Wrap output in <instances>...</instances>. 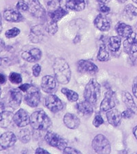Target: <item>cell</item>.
<instances>
[{
  "label": "cell",
  "instance_id": "obj_1",
  "mask_svg": "<svg viewBox=\"0 0 137 154\" xmlns=\"http://www.w3.org/2000/svg\"><path fill=\"white\" fill-rule=\"evenodd\" d=\"M53 70L55 78L58 82L61 84H67L71 79V71L70 66L65 60L56 58L53 64Z\"/></svg>",
  "mask_w": 137,
  "mask_h": 154
},
{
  "label": "cell",
  "instance_id": "obj_2",
  "mask_svg": "<svg viewBox=\"0 0 137 154\" xmlns=\"http://www.w3.org/2000/svg\"><path fill=\"white\" fill-rule=\"evenodd\" d=\"M30 125L34 130L45 131L50 128L52 122L45 112L43 110H39L34 112L30 116Z\"/></svg>",
  "mask_w": 137,
  "mask_h": 154
},
{
  "label": "cell",
  "instance_id": "obj_3",
  "mask_svg": "<svg viewBox=\"0 0 137 154\" xmlns=\"http://www.w3.org/2000/svg\"><path fill=\"white\" fill-rule=\"evenodd\" d=\"M101 87L96 79H91L86 84L84 92V97L85 100L91 103L92 105H95L100 97Z\"/></svg>",
  "mask_w": 137,
  "mask_h": 154
},
{
  "label": "cell",
  "instance_id": "obj_4",
  "mask_svg": "<svg viewBox=\"0 0 137 154\" xmlns=\"http://www.w3.org/2000/svg\"><path fill=\"white\" fill-rule=\"evenodd\" d=\"M92 146L97 153H110L111 151L109 140L103 134L97 135L93 138Z\"/></svg>",
  "mask_w": 137,
  "mask_h": 154
},
{
  "label": "cell",
  "instance_id": "obj_5",
  "mask_svg": "<svg viewBox=\"0 0 137 154\" xmlns=\"http://www.w3.org/2000/svg\"><path fill=\"white\" fill-rule=\"evenodd\" d=\"M45 140L53 147L63 151L67 146V143L64 138L54 131H48L45 136Z\"/></svg>",
  "mask_w": 137,
  "mask_h": 154
},
{
  "label": "cell",
  "instance_id": "obj_6",
  "mask_svg": "<svg viewBox=\"0 0 137 154\" xmlns=\"http://www.w3.org/2000/svg\"><path fill=\"white\" fill-rule=\"evenodd\" d=\"M119 103L117 98L115 92L109 90L105 93L104 98L100 104V110L102 112H107L114 108Z\"/></svg>",
  "mask_w": 137,
  "mask_h": 154
},
{
  "label": "cell",
  "instance_id": "obj_7",
  "mask_svg": "<svg viewBox=\"0 0 137 154\" xmlns=\"http://www.w3.org/2000/svg\"><path fill=\"white\" fill-rule=\"evenodd\" d=\"M59 4L62 8L77 12L83 11L86 7L84 0H60Z\"/></svg>",
  "mask_w": 137,
  "mask_h": 154
},
{
  "label": "cell",
  "instance_id": "obj_8",
  "mask_svg": "<svg viewBox=\"0 0 137 154\" xmlns=\"http://www.w3.org/2000/svg\"><path fill=\"white\" fill-rule=\"evenodd\" d=\"M45 106L51 112L56 113L61 111L63 109V103L58 97L53 94H51L47 97L45 101Z\"/></svg>",
  "mask_w": 137,
  "mask_h": 154
},
{
  "label": "cell",
  "instance_id": "obj_9",
  "mask_svg": "<svg viewBox=\"0 0 137 154\" xmlns=\"http://www.w3.org/2000/svg\"><path fill=\"white\" fill-rule=\"evenodd\" d=\"M28 11L32 16L37 19L45 17L46 11L39 0H30Z\"/></svg>",
  "mask_w": 137,
  "mask_h": 154
},
{
  "label": "cell",
  "instance_id": "obj_10",
  "mask_svg": "<svg viewBox=\"0 0 137 154\" xmlns=\"http://www.w3.org/2000/svg\"><path fill=\"white\" fill-rule=\"evenodd\" d=\"M22 98V93L20 89L13 88L11 89L8 93V103L9 107L13 110H16L21 105Z\"/></svg>",
  "mask_w": 137,
  "mask_h": 154
},
{
  "label": "cell",
  "instance_id": "obj_11",
  "mask_svg": "<svg viewBox=\"0 0 137 154\" xmlns=\"http://www.w3.org/2000/svg\"><path fill=\"white\" fill-rule=\"evenodd\" d=\"M77 69L79 73L94 74L98 73L99 69L93 62L88 60H80L77 63Z\"/></svg>",
  "mask_w": 137,
  "mask_h": 154
},
{
  "label": "cell",
  "instance_id": "obj_12",
  "mask_svg": "<svg viewBox=\"0 0 137 154\" xmlns=\"http://www.w3.org/2000/svg\"><path fill=\"white\" fill-rule=\"evenodd\" d=\"M56 79L52 75H45L41 80V88L45 93L51 94L56 89Z\"/></svg>",
  "mask_w": 137,
  "mask_h": 154
},
{
  "label": "cell",
  "instance_id": "obj_13",
  "mask_svg": "<svg viewBox=\"0 0 137 154\" xmlns=\"http://www.w3.org/2000/svg\"><path fill=\"white\" fill-rule=\"evenodd\" d=\"M17 142V136L11 131H7L1 135L0 138V149H7L13 146Z\"/></svg>",
  "mask_w": 137,
  "mask_h": 154
},
{
  "label": "cell",
  "instance_id": "obj_14",
  "mask_svg": "<svg viewBox=\"0 0 137 154\" xmlns=\"http://www.w3.org/2000/svg\"><path fill=\"white\" fill-rule=\"evenodd\" d=\"M13 121L19 128H23L30 123V116L26 110L21 108L14 114Z\"/></svg>",
  "mask_w": 137,
  "mask_h": 154
},
{
  "label": "cell",
  "instance_id": "obj_15",
  "mask_svg": "<svg viewBox=\"0 0 137 154\" xmlns=\"http://www.w3.org/2000/svg\"><path fill=\"white\" fill-rule=\"evenodd\" d=\"M41 101V95L37 89H34L31 91H27L25 95L24 101L27 106L32 108H36L39 106Z\"/></svg>",
  "mask_w": 137,
  "mask_h": 154
},
{
  "label": "cell",
  "instance_id": "obj_16",
  "mask_svg": "<svg viewBox=\"0 0 137 154\" xmlns=\"http://www.w3.org/2000/svg\"><path fill=\"white\" fill-rule=\"evenodd\" d=\"M45 32H46L44 26L37 25L32 27L30 32V39L34 43H38L43 39Z\"/></svg>",
  "mask_w": 137,
  "mask_h": 154
},
{
  "label": "cell",
  "instance_id": "obj_17",
  "mask_svg": "<svg viewBox=\"0 0 137 154\" xmlns=\"http://www.w3.org/2000/svg\"><path fill=\"white\" fill-rule=\"evenodd\" d=\"M123 49L128 54H134L137 52V35L135 33L132 34L123 41Z\"/></svg>",
  "mask_w": 137,
  "mask_h": 154
},
{
  "label": "cell",
  "instance_id": "obj_18",
  "mask_svg": "<svg viewBox=\"0 0 137 154\" xmlns=\"http://www.w3.org/2000/svg\"><path fill=\"white\" fill-rule=\"evenodd\" d=\"M21 57L28 63H35L40 60L42 57V51L39 48H33L29 51H23Z\"/></svg>",
  "mask_w": 137,
  "mask_h": 154
},
{
  "label": "cell",
  "instance_id": "obj_19",
  "mask_svg": "<svg viewBox=\"0 0 137 154\" xmlns=\"http://www.w3.org/2000/svg\"><path fill=\"white\" fill-rule=\"evenodd\" d=\"M94 25L101 32H107L111 28V21L103 14H99L94 21Z\"/></svg>",
  "mask_w": 137,
  "mask_h": 154
},
{
  "label": "cell",
  "instance_id": "obj_20",
  "mask_svg": "<svg viewBox=\"0 0 137 154\" xmlns=\"http://www.w3.org/2000/svg\"><path fill=\"white\" fill-rule=\"evenodd\" d=\"M63 122L67 128L71 130H76L80 125V120L73 114L67 113L64 116Z\"/></svg>",
  "mask_w": 137,
  "mask_h": 154
},
{
  "label": "cell",
  "instance_id": "obj_21",
  "mask_svg": "<svg viewBox=\"0 0 137 154\" xmlns=\"http://www.w3.org/2000/svg\"><path fill=\"white\" fill-rule=\"evenodd\" d=\"M106 118L108 120L109 124L114 127L118 126L121 123V120L122 119L121 113L118 111L117 109H111L107 111Z\"/></svg>",
  "mask_w": 137,
  "mask_h": 154
},
{
  "label": "cell",
  "instance_id": "obj_22",
  "mask_svg": "<svg viewBox=\"0 0 137 154\" xmlns=\"http://www.w3.org/2000/svg\"><path fill=\"white\" fill-rule=\"evenodd\" d=\"M115 29L119 36L126 38L131 36L132 34L133 33L132 27L125 23H123V22H119L115 27Z\"/></svg>",
  "mask_w": 137,
  "mask_h": 154
},
{
  "label": "cell",
  "instance_id": "obj_23",
  "mask_svg": "<svg viewBox=\"0 0 137 154\" xmlns=\"http://www.w3.org/2000/svg\"><path fill=\"white\" fill-rule=\"evenodd\" d=\"M76 108L78 112L83 116H90L93 112V105L86 100L77 103Z\"/></svg>",
  "mask_w": 137,
  "mask_h": 154
},
{
  "label": "cell",
  "instance_id": "obj_24",
  "mask_svg": "<svg viewBox=\"0 0 137 154\" xmlns=\"http://www.w3.org/2000/svg\"><path fill=\"white\" fill-rule=\"evenodd\" d=\"M4 18L9 22H20L23 19L22 14L14 10H6L4 12Z\"/></svg>",
  "mask_w": 137,
  "mask_h": 154
},
{
  "label": "cell",
  "instance_id": "obj_25",
  "mask_svg": "<svg viewBox=\"0 0 137 154\" xmlns=\"http://www.w3.org/2000/svg\"><path fill=\"white\" fill-rule=\"evenodd\" d=\"M68 13L69 12L67 11V9L60 6L58 8L56 9L55 11L49 12L47 16H48V18L50 19L51 21L58 23L60 20L63 18L64 16H66Z\"/></svg>",
  "mask_w": 137,
  "mask_h": 154
},
{
  "label": "cell",
  "instance_id": "obj_26",
  "mask_svg": "<svg viewBox=\"0 0 137 154\" xmlns=\"http://www.w3.org/2000/svg\"><path fill=\"white\" fill-rule=\"evenodd\" d=\"M122 100H123V103H125L127 108L130 109V110L134 112L135 113L136 112L137 106L135 102H134L132 96L130 95V93L127 91L123 92V93H122Z\"/></svg>",
  "mask_w": 137,
  "mask_h": 154
},
{
  "label": "cell",
  "instance_id": "obj_27",
  "mask_svg": "<svg viewBox=\"0 0 137 154\" xmlns=\"http://www.w3.org/2000/svg\"><path fill=\"white\" fill-rule=\"evenodd\" d=\"M13 113L10 111H4L1 112V121H0V124H1V128H6L11 125L12 121H13L14 119Z\"/></svg>",
  "mask_w": 137,
  "mask_h": 154
},
{
  "label": "cell",
  "instance_id": "obj_28",
  "mask_svg": "<svg viewBox=\"0 0 137 154\" xmlns=\"http://www.w3.org/2000/svg\"><path fill=\"white\" fill-rule=\"evenodd\" d=\"M123 16L129 21L134 19L137 17V8L132 4H128L123 9Z\"/></svg>",
  "mask_w": 137,
  "mask_h": 154
},
{
  "label": "cell",
  "instance_id": "obj_29",
  "mask_svg": "<svg viewBox=\"0 0 137 154\" xmlns=\"http://www.w3.org/2000/svg\"><path fill=\"white\" fill-rule=\"evenodd\" d=\"M121 45V38L118 36H114L110 38L108 41V48L113 52L117 51Z\"/></svg>",
  "mask_w": 137,
  "mask_h": 154
},
{
  "label": "cell",
  "instance_id": "obj_30",
  "mask_svg": "<svg viewBox=\"0 0 137 154\" xmlns=\"http://www.w3.org/2000/svg\"><path fill=\"white\" fill-rule=\"evenodd\" d=\"M45 28L46 32L47 33L51 34V35H54L58 30V24L56 22H54L49 18H47L46 23L45 24Z\"/></svg>",
  "mask_w": 137,
  "mask_h": 154
},
{
  "label": "cell",
  "instance_id": "obj_31",
  "mask_svg": "<svg viewBox=\"0 0 137 154\" xmlns=\"http://www.w3.org/2000/svg\"><path fill=\"white\" fill-rule=\"evenodd\" d=\"M61 93L66 96L67 99L71 102H76L78 100L79 95L78 94L70 89L67 88H63L61 89Z\"/></svg>",
  "mask_w": 137,
  "mask_h": 154
},
{
  "label": "cell",
  "instance_id": "obj_32",
  "mask_svg": "<svg viewBox=\"0 0 137 154\" xmlns=\"http://www.w3.org/2000/svg\"><path fill=\"white\" fill-rule=\"evenodd\" d=\"M19 140L23 143H27L30 140L31 133L28 129H21L18 132Z\"/></svg>",
  "mask_w": 137,
  "mask_h": 154
},
{
  "label": "cell",
  "instance_id": "obj_33",
  "mask_svg": "<svg viewBox=\"0 0 137 154\" xmlns=\"http://www.w3.org/2000/svg\"><path fill=\"white\" fill-rule=\"evenodd\" d=\"M109 53L107 50L105 45H101L99 48L98 54V60L100 62H106L109 60Z\"/></svg>",
  "mask_w": 137,
  "mask_h": 154
},
{
  "label": "cell",
  "instance_id": "obj_34",
  "mask_svg": "<svg viewBox=\"0 0 137 154\" xmlns=\"http://www.w3.org/2000/svg\"><path fill=\"white\" fill-rule=\"evenodd\" d=\"M22 77L21 74L15 73V72H12L9 75V81L12 84H19L22 82Z\"/></svg>",
  "mask_w": 137,
  "mask_h": 154
},
{
  "label": "cell",
  "instance_id": "obj_35",
  "mask_svg": "<svg viewBox=\"0 0 137 154\" xmlns=\"http://www.w3.org/2000/svg\"><path fill=\"white\" fill-rule=\"evenodd\" d=\"M21 32V30L17 28H12L5 32V36L8 38H12L18 36Z\"/></svg>",
  "mask_w": 137,
  "mask_h": 154
},
{
  "label": "cell",
  "instance_id": "obj_36",
  "mask_svg": "<svg viewBox=\"0 0 137 154\" xmlns=\"http://www.w3.org/2000/svg\"><path fill=\"white\" fill-rule=\"evenodd\" d=\"M16 8L19 11H27L29 9V4L24 0H19L16 4Z\"/></svg>",
  "mask_w": 137,
  "mask_h": 154
},
{
  "label": "cell",
  "instance_id": "obj_37",
  "mask_svg": "<svg viewBox=\"0 0 137 154\" xmlns=\"http://www.w3.org/2000/svg\"><path fill=\"white\" fill-rule=\"evenodd\" d=\"M103 123H104V119L102 118L101 115L99 113L96 114V115L94 118V120L93 121V125L95 127V128H99V127Z\"/></svg>",
  "mask_w": 137,
  "mask_h": 154
},
{
  "label": "cell",
  "instance_id": "obj_38",
  "mask_svg": "<svg viewBox=\"0 0 137 154\" xmlns=\"http://www.w3.org/2000/svg\"><path fill=\"white\" fill-rule=\"evenodd\" d=\"M134 114H135L134 112L130 110V109L127 108L126 110L123 111V112H121V116H122V118L123 119H130L134 115Z\"/></svg>",
  "mask_w": 137,
  "mask_h": 154
},
{
  "label": "cell",
  "instance_id": "obj_39",
  "mask_svg": "<svg viewBox=\"0 0 137 154\" xmlns=\"http://www.w3.org/2000/svg\"><path fill=\"white\" fill-rule=\"evenodd\" d=\"M63 153L64 154H79V153H82L80 151L77 150L76 149L71 147V146H67V147L64 149L63 151Z\"/></svg>",
  "mask_w": 137,
  "mask_h": 154
},
{
  "label": "cell",
  "instance_id": "obj_40",
  "mask_svg": "<svg viewBox=\"0 0 137 154\" xmlns=\"http://www.w3.org/2000/svg\"><path fill=\"white\" fill-rule=\"evenodd\" d=\"M41 71V66L39 65V64H36L35 65L33 66L32 67V73L34 77H38L39 76L40 73Z\"/></svg>",
  "mask_w": 137,
  "mask_h": 154
},
{
  "label": "cell",
  "instance_id": "obj_41",
  "mask_svg": "<svg viewBox=\"0 0 137 154\" xmlns=\"http://www.w3.org/2000/svg\"><path fill=\"white\" fill-rule=\"evenodd\" d=\"M99 11H100L101 13H108V12L111 11V8H109L108 6H106V5L103 4H101L100 6H99Z\"/></svg>",
  "mask_w": 137,
  "mask_h": 154
},
{
  "label": "cell",
  "instance_id": "obj_42",
  "mask_svg": "<svg viewBox=\"0 0 137 154\" xmlns=\"http://www.w3.org/2000/svg\"><path fill=\"white\" fill-rule=\"evenodd\" d=\"M132 93L134 96L137 99V76L134 78L132 83Z\"/></svg>",
  "mask_w": 137,
  "mask_h": 154
},
{
  "label": "cell",
  "instance_id": "obj_43",
  "mask_svg": "<svg viewBox=\"0 0 137 154\" xmlns=\"http://www.w3.org/2000/svg\"><path fill=\"white\" fill-rule=\"evenodd\" d=\"M31 87H32L31 84H22V85L19 86V88L21 91L25 92V93H27V92L31 88Z\"/></svg>",
  "mask_w": 137,
  "mask_h": 154
},
{
  "label": "cell",
  "instance_id": "obj_44",
  "mask_svg": "<svg viewBox=\"0 0 137 154\" xmlns=\"http://www.w3.org/2000/svg\"><path fill=\"white\" fill-rule=\"evenodd\" d=\"M35 153H36V154H49L50 153H49V151H47V150L44 149H43V148L39 147L36 149Z\"/></svg>",
  "mask_w": 137,
  "mask_h": 154
},
{
  "label": "cell",
  "instance_id": "obj_45",
  "mask_svg": "<svg viewBox=\"0 0 137 154\" xmlns=\"http://www.w3.org/2000/svg\"><path fill=\"white\" fill-rule=\"evenodd\" d=\"M6 76H5L4 74L1 73V77H0V83L2 85V84H4L5 82H6Z\"/></svg>",
  "mask_w": 137,
  "mask_h": 154
},
{
  "label": "cell",
  "instance_id": "obj_46",
  "mask_svg": "<svg viewBox=\"0 0 137 154\" xmlns=\"http://www.w3.org/2000/svg\"><path fill=\"white\" fill-rule=\"evenodd\" d=\"M133 134L135 136V138L137 139V126H135L133 128Z\"/></svg>",
  "mask_w": 137,
  "mask_h": 154
},
{
  "label": "cell",
  "instance_id": "obj_47",
  "mask_svg": "<svg viewBox=\"0 0 137 154\" xmlns=\"http://www.w3.org/2000/svg\"><path fill=\"white\" fill-rule=\"evenodd\" d=\"M97 2H99V4H105L106 2H107V0H96Z\"/></svg>",
  "mask_w": 137,
  "mask_h": 154
},
{
  "label": "cell",
  "instance_id": "obj_48",
  "mask_svg": "<svg viewBox=\"0 0 137 154\" xmlns=\"http://www.w3.org/2000/svg\"><path fill=\"white\" fill-rule=\"evenodd\" d=\"M117 1H118V2H119V3L123 4V3H125L126 2L128 1V0H117Z\"/></svg>",
  "mask_w": 137,
  "mask_h": 154
},
{
  "label": "cell",
  "instance_id": "obj_49",
  "mask_svg": "<svg viewBox=\"0 0 137 154\" xmlns=\"http://www.w3.org/2000/svg\"><path fill=\"white\" fill-rule=\"evenodd\" d=\"M132 2H134V3L137 4V0H132Z\"/></svg>",
  "mask_w": 137,
  "mask_h": 154
}]
</instances>
